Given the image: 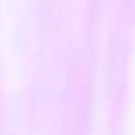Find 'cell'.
<instances>
[]
</instances>
